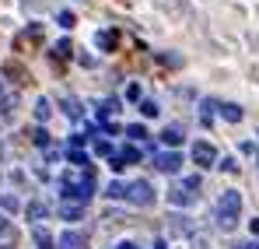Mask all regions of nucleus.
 Instances as JSON below:
<instances>
[{"mask_svg":"<svg viewBox=\"0 0 259 249\" xmlns=\"http://www.w3.org/2000/svg\"><path fill=\"white\" fill-rule=\"evenodd\" d=\"M60 197L63 200H77V204H88L91 197H95V172L84 168L81 175H74V172H63L60 175Z\"/></svg>","mask_w":259,"mask_h":249,"instance_id":"f257e3e1","label":"nucleus"},{"mask_svg":"<svg viewBox=\"0 0 259 249\" xmlns=\"http://www.w3.org/2000/svg\"><path fill=\"white\" fill-rule=\"evenodd\" d=\"M238 210H242V197H238V190H228V193L221 197V204H217V221H221V228H235Z\"/></svg>","mask_w":259,"mask_h":249,"instance_id":"f03ea898","label":"nucleus"},{"mask_svg":"<svg viewBox=\"0 0 259 249\" xmlns=\"http://www.w3.org/2000/svg\"><path fill=\"white\" fill-rule=\"evenodd\" d=\"M126 200L133 204V207H151V204H154V186H151L147 179L130 183L126 186Z\"/></svg>","mask_w":259,"mask_h":249,"instance_id":"7ed1b4c3","label":"nucleus"},{"mask_svg":"<svg viewBox=\"0 0 259 249\" xmlns=\"http://www.w3.org/2000/svg\"><path fill=\"white\" fill-rule=\"evenodd\" d=\"M193 162H196L200 168H210L217 162V151L207 144V140H196V144H193Z\"/></svg>","mask_w":259,"mask_h":249,"instance_id":"20e7f679","label":"nucleus"},{"mask_svg":"<svg viewBox=\"0 0 259 249\" xmlns=\"http://www.w3.org/2000/svg\"><path fill=\"white\" fill-rule=\"evenodd\" d=\"M154 168L172 175V172L182 168V155H179V151H161V155H154Z\"/></svg>","mask_w":259,"mask_h":249,"instance_id":"39448f33","label":"nucleus"},{"mask_svg":"<svg viewBox=\"0 0 259 249\" xmlns=\"http://www.w3.org/2000/svg\"><path fill=\"white\" fill-rule=\"evenodd\" d=\"M56 246H60V249H84V246H88V239L81 235V232H63Z\"/></svg>","mask_w":259,"mask_h":249,"instance_id":"423d86ee","label":"nucleus"},{"mask_svg":"<svg viewBox=\"0 0 259 249\" xmlns=\"http://www.w3.org/2000/svg\"><path fill=\"white\" fill-rule=\"evenodd\" d=\"M95 42H98V49H102V53H112V49H116V42H119V35H116L112 28H102V32L95 35Z\"/></svg>","mask_w":259,"mask_h":249,"instance_id":"0eeeda50","label":"nucleus"},{"mask_svg":"<svg viewBox=\"0 0 259 249\" xmlns=\"http://www.w3.org/2000/svg\"><path fill=\"white\" fill-rule=\"evenodd\" d=\"M119 113V98H102L98 102V120H102V126L109 123V116H116Z\"/></svg>","mask_w":259,"mask_h":249,"instance_id":"6e6552de","label":"nucleus"},{"mask_svg":"<svg viewBox=\"0 0 259 249\" xmlns=\"http://www.w3.org/2000/svg\"><path fill=\"white\" fill-rule=\"evenodd\" d=\"M168 200H172L175 207H189V204H193V200H196V193H189V190H186V186H175L172 193H168Z\"/></svg>","mask_w":259,"mask_h":249,"instance_id":"1a4fd4ad","label":"nucleus"},{"mask_svg":"<svg viewBox=\"0 0 259 249\" xmlns=\"http://www.w3.org/2000/svg\"><path fill=\"white\" fill-rule=\"evenodd\" d=\"M217 109H221V116L228 120V123H238L245 113H242V105H235V102H217Z\"/></svg>","mask_w":259,"mask_h":249,"instance_id":"9d476101","label":"nucleus"},{"mask_svg":"<svg viewBox=\"0 0 259 249\" xmlns=\"http://www.w3.org/2000/svg\"><path fill=\"white\" fill-rule=\"evenodd\" d=\"M67 162H70V165H77L81 172H84V168H91V158H88L84 148H70V151H67Z\"/></svg>","mask_w":259,"mask_h":249,"instance_id":"9b49d317","label":"nucleus"},{"mask_svg":"<svg viewBox=\"0 0 259 249\" xmlns=\"http://www.w3.org/2000/svg\"><path fill=\"white\" fill-rule=\"evenodd\" d=\"M60 218H67V221L84 218V204H70V200H63V204H60Z\"/></svg>","mask_w":259,"mask_h":249,"instance_id":"f8f14e48","label":"nucleus"},{"mask_svg":"<svg viewBox=\"0 0 259 249\" xmlns=\"http://www.w3.org/2000/svg\"><path fill=\"white\" fill-rule=\"evenodd\" d=\"M161 144L179 148V144H182V126H165V130H161Z\"/></svg>","mask_w":259,"mask_h":249,"instance_id":"ddd939ff","label":"nucleus"},{"mask_svg":"<svg viewBox=\"0 0 259 249\" xmlns=\"http://www.w3.org/2000/svg\"><path fill=\"white\" fill-rule=\"evenodd\" d=\"M32 239H35V246H39V249H53V235H49V228H42V225L32 228Z\"/></svg>","mask_w":259,"mask_h":249,"instance_id":"4468645a","label":"nucleus"},{"mask_svg":"<svg viewBox=\"0 0 259 249\" xmlns=\"http://www.w3.org/2000/svg\"><path fill=\"white\" fill-rule=\"evenodd\" d=\"M116 158H119V165H123V168H126V165H137V162H140V148H123Z\"/></svg>","mask_w":259,"mask_h":249,"instance_id":"2eb2a0df","label":"nucleus"},{"mask_svg":"<svg viewBox=\"0 0 259 249\" xmlns=\"http://www.w3.org/2000/svg\"><path fill=\"white\" fill-rule=\"evenodd\" d=\"M60 105H63V113H67V116H70V120H77V116H81V113H84V105H81V102H77V98H63V102H60Z\"/></svg>","mask_w":259,"mask_h":249,"instance_id":"dca6fc26","label":"nucleus"},{"mask_svg":"<svg viewBox=\"0 0 259 249\" xmlns=\"http://www.w3.org/2000/svg\"><path fill=\"white\" fill-rule=\"evenodd\" d=\"M49 116H53V105H49V98H39V102H35V120H39V123H46Z\"/></svg>","mask_w":259,"mask_h":249,"instance_id":"f3484780","label":"nucleus"},{"mask_svg":"<svg viewBox=\"0 0 259 249\" xmlns=\"http://www.w3.org/2000/svg\"><path fill=\"white\" fill-rule=\"evenodd\" d=\"M67 56H70V42H67V39L56 42V46H53V63H63Z\"/></svg>","mask_w":259,"mask_h":249,"instance_id":"a211bd4d","label":"nucleus"},{"mask_svg":"<svg viewBox=\"0 0 259 249\" xmlns=\"http://www.w3.org/2000/svg\"><path fill=\"white\" fill-rule=\"evenodd\" d=\"M105 197H109V200H123V197H126V186H123V183H109V186H105Z\"/></svg>","mask_w":259,"mask_h":249,"instance_id":"6ab92c4d","label":"nucleus"},{"mask_svg":"<svg viewBox=\"0 0 259 249\" xmlns=\"http://www.w3.org/2000/svg\"><path fill=\"white\" fill-rule=\"evenodd\" d=\"M32 144H35V148H49V133H46L42 126L32 130Z\"/></svg>","mask_w":259,"mask_h":249,"instance_id":"aec40b11","label":"nucleus"},{"mask_svg":"<svg viewBox=\"0 0 259 249\" xmlns=\"http://www.w3.org/2000/svg\"><path fill=\"white\" fill-rule=\"evenodd\" d=\"M140 113H144V116L151 120V116H158L161 109H158V102H151V98H144V102H140Z\"/></svg>","mask_w":259,"mask_h":249,"instance_id":"412c9836","label":"nucleus"},{"mask_svg":"<svg viewBox=\"0 0 259 249\" xmlns=\"http://www.w3.org/2000/svg\"><path fill=\"white\" fill-rule=\"evenodd\" d=\"M126 137H133V140H144V137H147L144 123H133V126H126Z\"/></svg>","mask_w":259,"mask_h":249,"instance_id":"4be33fe9","label":"nucleus"},{"mask_svg":"<svg viewBox=\"0 0 259 249\" xmlns=\"http://www.w3.org/2000/svg\"><path fill=\"white\" fill-rule=\"evenodd\" d=\"M46 214H49L46 204H28V218H46Z\"/></svg>","mask_w":259,"mask_h":249,"instance_id":"5701e85b","label":"nucleus"},{"mask_svg":"<svg viewBox=\"0 0 259 249\" xmlns=\"http://www.w3.org/2000/svg\"><path fill=\"white\" fill-rule=\"evenodd\" d=\"M56 21H60L63 28H74V21H77V18H74L70 11H60V18H56Z\"/></svg>","mask_w":259,"mask_h":249,"instance_id":"b1692460","label":"nucleus"},{"mask_svg":"<svg viewBox=\"0 0 259 249\" xmlns=\"http://www.w3.org/2000/svg\"><path fill=\"white\" fill-rule=\"evenodd\" d=\"M95 151H98V155H112V144H109V140H102V137H98V140H95Z\"/></svg>","mask_w":259,"mask_h":249,"instance_id":"393cba45","label":"nucleus"},{"mask_svg":"<svg viewBox=\"0 0 259 249\" xmlns=\"http://www.w3.org/2000/svg\"><path fill=\"white\" fill-rule=\"evenodd\" d=\"M161 63H165V67H182V60L172 56V53H161Z\"/></svg>","mask_w":259,"mask_h":249,"instance_id":"a878e982","label":"nucleus"},{"mask_svg":"<svg viewBox=\"0 0 259 249\" xmlns=\"http://www.w3.org/2000/svg\"><path fill=\"white\" fill-rule=\"evenodd\" d=\"M126 98H130V102H140V84H130V88H126Z\"/></svg>","mask_w":259,"mask_h":249,"instance_id":"bb28decb","label":"nucleus"},{"mask_svg":"<svg viewBox=\"0 0 259 249\" xmlns=\"http://www.w3.org/2000/svg\"><path fill=\"white\" fill-rule=\"evenodd\" d=\"M221 168H224V172H238V162H235V158H221Z\"/></svg>","mask_w":259,"mask_h":249,"instance_id":"cd10ccee","label":"nucleus"},{"mask_svg":"<svg viewBox=\"0 0 259 249\" xmlns=\"http://www.w3.org/2000/svg\"><path fill=\"white\" fill-rule=\"evenodd\" d=\"M182 186H186V190H200V175H189Z\"/></svg>","mask_w":259,"mask_h":249,"instance_id":"c85d7f7f","label":"nucleus"},{"mask_svg":"<svg viewBox=\"0 0 259 249\" xmlns=\"http://www.w3.org/2000/svg\"><path fill=\"white\" fill-rule=\"evenodd\" d=\"M0 204H4L7 210H18V200H14V197H0Z\"/></svg>","mask_w":259,"mask_h":249,"instance_id":"c756f323","label":"nucleus"},{"mask_svg":"<svg viewBox=\"0 0 259 249\" xmlns=\"http://www.w3.org/2000/svg\"><path fill=\"white\" fill-rule=\"evenodd\" d=\"M249 228H252V235H259V218L252 221V225H249Z\"/></svg>","mask_w":259,"mask_h":249,"instance_id":"7c9ffc66","label":"nucleus"},{"mask_svg":"<svg viewBox=\"0 0 259 249\" xmlns=\"http://www.w3.org/2000/svg\"><path fill=\"white\" fill-rule=\"evenodd\" d=\"M116 249H133V246H130V242H119V246H116Z\"/></svg>","mask_w":259,"mask_h":249,"instance_id":"2f4dec72","label":"nucleus"},{"mask_svg":"<svg viewBox=\"0 0 259 249\" xmlns=\"http://www.w3.org/2000/svg\"><path fill=\"white\" fill-rule=\"evenodd\" d=\"M235 249H256V246H235Z\"/></svg>","mask_w":259,"mask_h":249,"instance_id":"473e14b6","label":"nucleus"},{"mask_svg":"<svg viewBox=\"0 0 259 249\" xmlns=\"http://www.w3.org/2000/svg\"><path fill=\"white\" fill-rule=\"evenodd\" d=\"M0 91H4V81H0Z\"/></svg>","mask_w":259,"mask_h":249,"instance_id":"72a5a7b5","label":"nucleus"},{"mask_svg":"<svg viewBox=\"0 0 259 249\" xmlns=\"http://www.w3.org/2000/svg\"><path fill=\"white\" fill-rule=\"evenodd\" d=\"M256 249H259V246H256Z\"/></svg>","mask_w":259,"mask_h":249,"instance_id":"f704fd0d","label":"nucleus"}]
</instances>
